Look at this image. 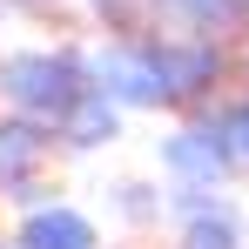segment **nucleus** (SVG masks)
<instances>
[{
	"mask_svg": "<svg viewBox=\"0 0 249 249\" xmlns=\"http://www.w3.org/2000/svg\"><path fill=\"white\" fill-rule=\"evenodd\" d=\"M0 81H7L14 101H27V108H61V101H68V68H61V61H7Z\"/></svg>",
	"mask_w": 249,
	"mask_h": 249,
	"instance_id": "f257e3e1",
	"label": "nucleus"
},
{
	"mask_svg": "<svg viewBox=\"0 0 249 249\" xmlns=\"http://www.w3.org/2000/svg\"><path fill=\"white\" fill-rule=\"evenodd\" d=\"M27 249H88V222L81 215H34L27 222Z\"/></svg>",
	"mask_w": 249,
	"mask_h": 249,
	"instance_id": "f03ea898",
	"label": "nucleus"
},
{
	"mask_svg": "<svg viewBox=\"0 0 249 249\" xmlns=\"http://www.w3.org/2000/svg\"><path fill=\"white\" fill-rule=\"evenodd\" d=\"M168 162L175 168H209V175H215V168H222V148H202V135H182V142L168 148Z\"/></svg>",
	"mask_w": 249,
	"mask_h": 249,
	"instance_id": "7ed1b4c3",
	"label": "nucleus"
}]
</instances>
